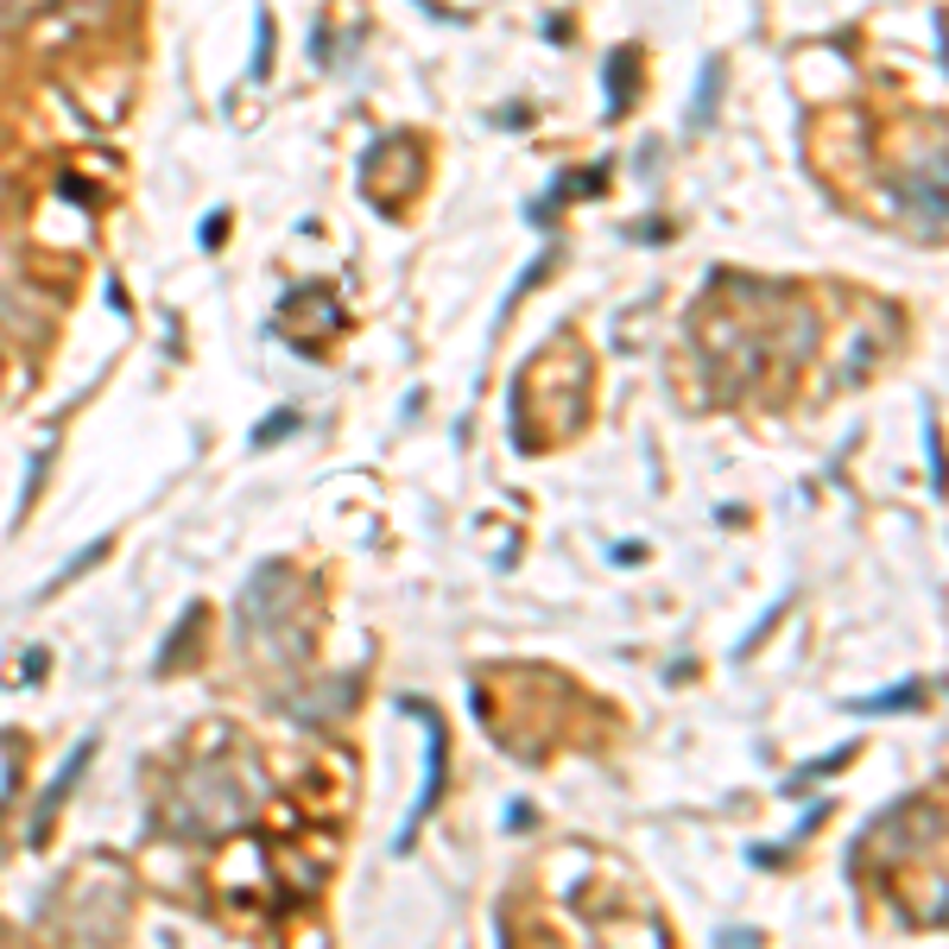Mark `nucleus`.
I'll return each mask as SVG.
<instances>
[{
	"label": "nucleus",
	"instance_id": "f257e3e1",
	"mask_svg": "<svg viewBox=\"0 0 949 949\" xmlns=\"http://www.w3.org/2000/svg\"><path fill=\"white\" fill-rule=\"evenodd\" d=\"M425 716V741H431V760H425V792H418V804H412V817H405V836H400V848H412V830L438 810V798H443V729H438V716L431 709H418Z\"/></svg>",
	"mask_w": 949,
	"mask_h": 949
},
{
	"label": "nucleus",
	"instance_id": "f03ea898",
	"mask_svg": "<svg viewBox=\"0 0 949 949\" xmlns=\"http://www.w3.org/2000/svg\"><path fill=\"white\" fill-rule=\"evenodd\" d=\"M918 703H924V678L899 684V691H880V696H855L848 716H893V709H918Z\"/></svg>",
	"mask_w": 949,
	"mask_h": 949
},
{
	"label": "nucleus",
	"instance_id": "7ed1b4c3",
	"mask_svg": "<svg viewBox=\"0 0 949 949\" xmlns=\"http://www.w3.org/2000/svg\"><path fill=\"white\" fill-rule=\"evenodd\" d=\"M89 754H96V741H83V747H76V754H71V767L58 772V785L45 792V804H38V817H33V836H45V823H51V810H58V798L71 792V779H76V772L89 767Z\"/></svg>",
	"mask_w": 949,
	"mask_h": 949
}]
</instances>
